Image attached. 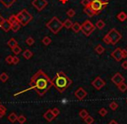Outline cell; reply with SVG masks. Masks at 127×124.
Returning a JSON list of instances; mask_svg holds the SVG:
<instances>
[{
    "label": "cell",
    "mask_w": 127,
    "mask_h": 124,
    "mask_svg": "<svg viewBox=\"0 0 127 124\" xmlns=\"http://www.w3.org/2000/svg\"><path fill=\"white\" fill-rule=\"evenodd\" d=\"M31 89H36L39 96H43L52 85V81L49 79V77L43 71H38L31 80Z\"/></svg>",
    "instance_id": "cell-1"
},
{
    "label": "cell",
    "mask_w": 127,
    "mask_h": 124,
    "mask_svg": "<svg viewBox=\"0 0 127 124\" xmlns=\"http://www.w3.org/2000/svg\"><path fill=\"white\" fill-rule=\"evenodd\" d=\"M71 84V81L63 72H58L52 81V85H54L55 88L61 93L65 90Z\"/></svg>",
    "instance_id": "cell-2"
},
{
    "label": "cell",
    "mask_w": 127,
    "mask_h": 124,
    "mask_svg": "<svg viewBox=\"0 0 127 124\" xmlns=\"http://www.w3.org/2000/svg\"><path fill=\"white\" fill-rule=\"evenodd\" d=\"M46 26H47L54 34H57L60 30H61L62 27H63L64 25H63V23H61L58 18H53L49 23H47Z\"/></svg>",
    "instance_id": "cell-3"
},
{
    "label": "cell",
    "mask_w": 127,
    "mask_h": 124,
    "mask_svg": "<svg viewBox=\"0 0 127 124\" xmlns=\"http://www.w3.org/2000/svg\"><path fill=\"white\" fill-rule=\"evenodd\" d=\"M17 19L20 23V25L22 24L23 25H25L32 19V17L30 13L27 12L26 10H23L21 12H19L17 15Z\"/></svg>",
    "instance_id": "cell-4"
},
{
    "label": "cell",
    "mask_w": 127,
    "mask_h": 124,
    "mask_svg": "<svg viewBox=\"0 0 127 124\" xmlns=\"http://www.w3.org/2000/svg\"><path fill=\"white\" fill-rule=\"evenodd\" d=\"M106 5H107V4H104V3L101 2L100 0H92L89 6H90L92 11L97 14V12L102 11Z\"/></svg>",
    "instance_id": "cell-5"
},
{
    "label": "cell",
    "mask_w": 127,
    "mask_h": 124,
    "mask_svg": "<svg viewBox=\"0 0 127 124\" xmlns=\"http://www.w3.org/2000/svg\"><path fill=\"white\" fill-rule=\"evenodd\" d=\"M95 30V27L94 25L91 23L89 20H86L83 25H81V30L83 31V33L85 34V36H90L91 33H92L93 30Z\"/></svg>",
    "instance_id": "cell-6"
},
{
    "label": "cell",
    "mask_w": 127,
    "mask_h": 124,
    "mask_svg": "<svg viewBox=\"0 0 127 124\" xmlns=\"http://www.w3.org/2000/svg\"><path fill=\"white\" fill-rule=\"evenodd\" d=\"M107 37H109L110 41H111V44H113V45H114V44H116L122 37L121 35H120V34L118 33V32L115 29H112V30H111V31L108 33Z\"/></svg>",
    "instance_id": "cell-7"
},
{
    "label": "cell",
    "mask_w": 127,
    "mask_h": 124,
    "mask_svg": "<svg viewBox=\"0 0 127 124\" xmlns=\"http://www.w3.org/2000/svg\"><path fill=\"white\" fill-rule=\"evenodd\" d=\"M32 5L35 8H37L38 11H42L47 5V2L45 0H34L32 2Z\"/></svg>",
    "instance_id": "cell-8"
},
{
    "label": "cell",
    "mask_w": 127,
    "mask_h": 124,
    "mask_svg": "<svg viewBox=\"0 0 127 124\" xmlns=\"http://www.w3.org/2000/svg\"><path fill=\"white\" fill-rule=\"evenodd\" d=\"M87 92L83 89V88H79L78 89H77L75 92V96L78 98V100H83L85 97H86Z\"/></svg>",
    "instance_id": "cell-9"
},
{
    "label": "cell",
    "mask_w": 127,
    "mask_h": 124,
    "mask_svg": "<svg viewBox=\"0 0 127 124\" xmlns=\"http://www.w3.org/2000/svg\"><path fill=\"white\" fill-rule=\"evenodd\" d=\"M92 85L97 89H100L101 88H103L105 85V82H104V81H103L100 77H97V78L92 82Z\"/></svg>",
    "instance_id": "cell-10"
},
{
    "label": "cell",
    "mask_w": 127,
    "mask_h": 124,
    "mask_svg": "<svg viewBox=\"0 0 127 124\" xmlns=\"http://www.w3.org/2000/svg\"><path fill=\"white\" fill-rule=\"evenodd\" d=\"M111 81H112V82H114L116 85H119L121 82H124V81H125V78L122 76L121 74L117 73V74H115L114 76L111 78Z\"/></svg>",
    "instance_id": "cell-11"
},
{
    "label": "cell",
    "mask_w": 127,
    "mask_h": 124,
    "mask_svg": "<svg viewBox=\"0 0 127 124\" xmlns=\"http://www.w3.org/2000/svg\"><path fill=\"white\" fill-rule=\"evenodd\" d=\"M111 56L112 57H114L116 59V61H120V60L123 58V55H122V50L118 48L116 50H114L112 53H111Z\"/></svg>",
    "instance_id": "cell-12"
},
{
    "label": "cell",
    "mask_w": 127,
    "mask_h": 124,
    "mask_svg": "<svg viewBox=\"0 0 127 124\" xmlns=\"http://www.w3.org/2000/svg\"><path fill=\"white\" fill-rule=\"evenodd\" d=\"M0 27L4 30H5V31H8V30L11 28V25L9 21H7V20H5V19H3L2 23L0 25Z\"/></svg>",
    "instance_id": "cell-13"
},
{
    "label": "cell",
    "mask_w": 127,
    "mask_h": 124,
    "mask_svg": "<svg viewBox=\"0 0 127 124\" xmlns=\"http://www.w3.org/2000/svg\"><path fill=\"white\" fill-rule=\"evenodd\" d=\"M44 117L48 121V122H51V121L55 118V115H53L51 109H49V110H47V111L45 112V114L44 115Z\"/></svg>",
    "instance_id": "cell-14"
},
{
    "label": "cell",
    "mask_w": 127,
    "mask_h": 124,
    "mask_svg": "<svg viewBox=\"0 0 127 124\" xmlns=\"http://www.w3.org/2000/svg\"><path fill=\"white\" fill-rule=\"evenodd\" d=\"M84 11H85V14H87L89 17H92L93 15L96 14V13L94 12L93 11H92V8H91L90 6H86V7H85V9H84Z\"/></svg>",
    "instance_id": "cell-15"
},
{
    "label": "cell",
    "mask_w": 127,
    "mask_h": 124,
    "mask_svg": "<svg viewBox=\"0 0 127 124\" xmlns=\"http://www.w3.org/2000/svg\"><path fill=\"white\" fill-rule=\"evenodd\" d=\"M8 119H9L10 122L13 123V122H15L16 121H18V115H17L14 112H12V113L10 114V115L8 116Z\"/></svg>",
    "instance_id": "cell-16"
},
{
    "label": "cell",
    "mask_w": 127,
    "mask_h": 124,
    "mask_svg": "<svg viewBox=\"0 0 127 124\" xmlns=\"http://www.w3.org/2000/svg\"><path fill=\"white\" fill-rule=\"evenodd\" d=\"M117 18H118L121 22H124V21H125V20H126L127 15L125 14V12H120L119 14L118 15V17H117Z\"/></svg>",
    "instance_id": "cell-17"
},
{
    "label": "cell",
    "mask_w": 127,
    "mask_h": 124,
    "mask_svg": "<svg viewBox=\"0 0 127 124\" xmlns=\"http://www.w3.org/2000/svg\"><path fill=\"white\" fill-rule=\"evenodd\" d=\"M23 56H25V58H26V59H30L32 56V52L29 50H25L23 53Z\"/></svg>",
    "instance_id": "cell-18"
},
{
    "label": "cell",
    "mask_w": 127,
    "mask_h": 124,
    "mask_svg": "<svg viewBox=\"0 0 127 124\" xmlns=\"http://www.w3.org/2000/svg\"><path fill=\"white\" fill-rule=\"evenodd\" d=\"M72 30H74L75 32H78L79 30H81V25H79L78 23H75L72 25Z\"/></svg>",
    "instance_id": "cell-19"
},
{
    "label": "cell",
    "mask_w": 127,
    "mask_h": 124,
    "mask_svg": "<svg viewBox=\"0 0 127 124\" xmlns=\"http://www.w3.org/2000/svg\"><path fill=\"white\" fill-rule=\"evenodd\" d=\"M118 89H119L120 91H122V92H125V91L127 90V85L125 82H121L119 85H118Z\"/></svg>",
    "instance_id": "cell-20"
},
{
    "label": "cell",
    "mask_w": 127,
    "mask_h": 124,
    "mask_svg": "<svg viewBox=\"0 0 127 124\" xmlns=\"http://www.w3.org/2000/svg\"><path fill=\"white\" fill-rule=\"evenodd\" d=\"M20 25H20L19 22H17V23L12 24V25H11V29H12L13 31H18L20 28Z\"/></svg>",
    "instance_id": "cell-21"
},
{
    "label": "cell",
    "mask_w": 127,
    "mask_h": 124,
    "mask_svg": "<svg viewBox=\"0 0 127 124\" xmlns=\"http://www.w3.org/2000/svg\"><path fill=\"white\" fill-rule=\"evenodd\" d=\"M63 25L65 27L66 29H70L72 27V23H71V21L70 19H66L65 21H64V23L63 24Z\"/></svg>",
    "instance_id": "cell-22"
},
{
    "label": "cell",
    "mask_w": 127,
    "mask_h": 124,
    "mask_svg": "<svg viewBox=\"0 0 127 124\" xmlns=\"http://www.w3.org/2000/svg\"><path fill=\"white\" fill-rule=\"evenodd\" d=\"M7 44L11 48V49H12V48H14L15 46H17V42L14 38H11V39H10V41L7 43Z\"/></svg>",
    "instance_id": "cell-23"
},
{
    "label": "cell",
    "mask_w": 127,
    "mask_h": 124,
    "mask_svg": "<svg viewBox=\"0 0 127 124\" xmlns=\"http://www.w3.org/2000/svg\"><path fill=\"white\" fill-rule=\"evenodd\" d=\"M88 115H89L88 112H87L85 109H82L81 111L79 112V116L81 117V118H83V119H85V117H87Z\"/></svg>",
    "instance_id": "cell-24"
},
{
    "label": "cell",
    "mask_w": 127,
    "mask_h": 124,
    "mask_svg": "<svg viewBox=\"0 0 127 124\" xmlns=\"http://www.w3.org/2000/svg\"><path fill=\"white\" fill-rule=\"evenodd\" d=\"M0 1H1V2H2L3 4L6 6V7H9V6L11 5L13 2H14L15 0H0Z\"/></svg>",
    "instance_id": "cell-25"
},
{
    "label": "cell",
    "mask_w": 127,
    "mask_h": 124,
    "mask_svg": "<svg viewBox=\"0 0 127 124\" xmlns=\"http://www.w3.org/2000/svg\"><path fill=\"white\" fill-rule=\"evenodd\" d=\"M95 50H96V52L98 53V54H102V53L104 51V47H103L102 45H100V44H98V45H97V47H96Z\"/></svg>",
    "instance_id": "cell-26"
},
{
    "label": "cell",
    "mask_w": 127,
    "mask_h": 124,
    "mask_svg": "<svg viewBox=\"0 0 127 124\" xmlns=\"http://www.w3.org/2000/svg\"><path fill=\"white\" fill-rule=\"evenodd\" d=\"M8 75L6 73H2L1 75H0V81L1 82H6V81L8 80Z\"/></svg>",
    "instance_id": "cell-27"
},
{
    "label": "cell",
    "mask_w": 127,
    "mask_h": 124,
    "mask_svg": "<svg viewBox=\"0 0 127 124\" xmlns=\"http://www.w3.org/2000/svg\"><path fill=\"white\" fill-rule=\"evenodd\" d=\"M84 120H85V122L86 124H92V122H94V119L92 118V116H90V115H88L87 117H85Z\"/></svg>",
    "instance_id": "cell-28"
},
{
    "label": "cell",
    "mask_w": 127,
    "mask_h": 124,
    "mask_svg": "<svg viewBox=\"0 0 127 124\" xmlns=\"http://www.w3.org/2000/svg\"><path fill=\"white\" fill-rule=\"evenodd\" d=\"M104 25H105V24H104V22L103 21V20H99V21H97V24H96V26L98 29H103L104 27Z\"/></svg>",
    "instance_id": "cell-29"
},
{
    "label": "cell",
    "mask_w": 127,
    "mask_h": 124,
    "mask_svg": "<svg viewBox=\"0 0 127 124\" xmlns=\"http://www.w3.org/2000/svg\"><path fill=\"white\" fill-rule=\"evenodd\" d=\"M42 42H43V44H44V45H49V44H51V39L49 37H44V38H43Z\"/></svg>",
    "instance_id": "cell-30"
},
{
    "label": "cell",
    "mask_w": 127,
    "mask_h": 124,
    "mask_svg": "<svg viewBox=\"0 0 127 124\" xmlns=\"http://www.w3.org/2000/svg\"><path fill=\"white\" fill-rule=\"evenodd\" d=\"M118 104L116 101H112V102L110 104V108L112 110H116L117 108H118Z\"/></svg>",
    "instance_id": "cell-31"
},
{
    "label": "cell",
    "mask_w": 127,
    "mask_h": 124,
    "mask_svg": "<svg viewBox=\"0 0 127 124\" xmlns=\"http://www.w3.org/2000/svg\"><path fill=\"white\" fill-rule=\"evenodd\" d=\"M18 121L20 124H23L26 122V118L24 115H20V116H18Z\"/></svg>",
    "instance_id": "cell-32"
},
{
    "label": "cell",
    "mask_w": 127,
    "mask_h": 124,
    "mask_svg": "<svg viewBox=\"0 0 127 124\" xmlns=\"http://www.w3.org/2000/svg\"><path fill=\"white\" fill-rule=\"evenodd\" d=\"M8 21L11 23V25H12V24H15V23H17V22H18V19H17V16H11V18H9V20H8Z\"/></svg>",
    "instance_id": "cell-33"
},
{
    "label": "cell",
    "mask_w": 127,
    "mask_h": 124,
    "mask_svg": "<svg viewBox=\"0 0 127 124\" xmlns=\"http://www.w3.org/2000/svg\"><path fill=\"white\" fill-rule=\"evenodd\" d=\"M12 51L15 53V55H18L20 53V51H21V49H20V47H18V45L15 46L14 48H12Z\"/></svg>",
    "instance_id": "cell-34"
},
{
    "label": "cell",
    "mask_w": 127,
    "mask_h": 124,
    "mask_svg": "<svg viewBox=\"0 0 127 124\" xmlns=\"http://www.w3.org/2000/svg\"><path fill=\"white\" fill-rule=\"evenodd\" d=\"M5 114V108L2 106V105H0V118L3 117Z\"/></svg>",
    "instance_id": "cell-35"
},
{
    "label": "cell",
    "mask_w": 127,
    "mask_h": 124,
    "mask_svg": "<svg viewBox=\"0 0 127 124\" xmlns=\"http://www.w3.org/2000/svg\"><path fill=\"white\" fill-rule=\"evenodd\" d=\"M5 61H6V63H9V64H11V63H13V56H8L7 57H6Z\"/></svg>",
    "instance_id": "cell-36"
},
{
    "label": "cell",
    "mask_w": 127,
    "mask_h": 124,
    "mask_svg": "<svg viewBox=\"0 0 127 124\" xmlns=\"http://www.w3.org/2000/svg\"><path fill=\"white\" fill-rule=\"evenodd\" d=\"M98 112H99V115H102V116H104V115H105L106 114H107V110H106L104 108H102L100 110H99Z\"/></svg>",
    "instance_id": "cell-37"
},
{
    "label": "cell",
    "mask_w": 127,
    "mask_h": 124,
    "mask_svg": "<svg viewBox=\"0 0 127 124\" xmlns=\"http://www.w3.org/2000/svg\"><path fill=\"white\" fill-rule=\"evenodd\" d=\"M26 44L28 45H32L34 44V39L32 38V37H29V38L26 39Z\"/></svg>",
    "instance_id": "cell-38"
},
{
    "label": "cell",
    "mask_w": 127,
    "mask_h": 124,
    "mask_svg": "<svg viewBox=\"0 0 127 124\" xmlns=\"http://www.w3.org/2000/svg\"><path fill=\"white\" fill-rule=\"evenodd\" d=\"M67 15H68L69 17H71V18L74 17V16H75V11H74V10H72V9L69 10V11H67Z\"/></svg>",
    "instance_id": "cell-39"
},
{
    "label": "cell",
    "mask_w": 127,
    "mask_h": 124,
    "mask_svg": "<svg viewBox=\"0 0 127 124\" xmlns=\"http://www.w3.org/2000/svg\"><path fill=\"white\" fill-rule=\"evenodd\" d=\"M91 4V0H82V4L85 5V7L86 6H89Z\"/></svg>",
    "instance_id": "cell-40"
},
{
    "label": "cell",
    "mask_w": 127,
    "mask_h": 124,
    "mask_svg": "<svg viewBox=\"0 0 127 124\" xmlns=\"http://www.w3.org/2000/svg\"><path fill=\"white\" fill-rule=\"evenodd\" d=\"M51 111H52L53 115H54L55 116L58 115H59V113H60L59 109H58V108H53V109H51Z\"/></svg>",
    "instance_id": "cell-41"
},
{
    "label": "cell",
    "mask_w": 127,
    "mask_h": 124,
    "mask_svg": "<svg viewBox=\"0 0 127 124\" xmlns=\"http://www.w3.org/2000/svg\"><path fill=\"white\" fill-rule=\"evenodd\" d=\"M104 42L105 43V44H111V41H110L109 37H108L107 36L104 37Z\"/></svg>",
    "instance_id": "cell-42"
},
{
    "label": "cell",
    "mask_w": 127,
    "mask_h": 124,
    "mask_svg": "<svg viewBox=\"0 0 127 124\" xmlns=\"http://www.w3.org/2000/svg\"><path fill=\"white\" fill-rule=\"evenodd\" d=\"M18 62H19V59H18V56H13V63L14 64H17V63H18Z\"/></svg>",
    "instance_id": "cell-43"
},
{
    "label": "cell",
    "mask_w": 127,
    "mask_h": 124,
    "mask_svg": "<svg viewBox=\"0 0 127 124\" xmlns=\"http://www.w3.org/2000/svg\"><path fill=\"white\" fill-rule=\"evenodd\" d=\"M122 55H123V58L127 57V51L126 50H122Z\"/></svg>",
    "instance_id": "cell-44"
},
{
    "label": "cell",
    "mask_w": 127,
    "mask_h": 124,
    "mask_svg": "<svg viewBox=\"0 0 127 124\" xmlns=\"http://www.w3.org/2000/svg\"><path fill=\"white\" fill-rule=\"evenodd\" d=\"M122 68L125 69V70H127V61L124 62V63H122Z\"/></svg>",
    "instance_id": "cell-45"
},
{
    "label": "cell",
    "mask_w": 127,
    "mask_h": 124,
    "mask_svg": "<svg viewBox=\"0 0 127 124\" xmlns=\"http://www.w3.org/2000/svg\"><path fill=\"white\" fill-rule=\"evenodd\" d=\"M109 124H118V122H116V121L112 120V121H111V122H110Z\"/></svg>",
    "instance_id": "cell-46"
},
{
    "label": "cell",
    "mask_w": 127,
    "mask_h": 124,
    "mask_svg": "<svg viewBox=\"0 0 127 124\" xmlns=\"http://www.w3.org/2000/svg\"><path fill=\"white\" fill-rule=\"evenodd\" d=\"M100 1L102 3H104V4H108V1H109V0H100Z\"/></svg>",
    "instance_id": "cell-47"
},
{
    "label": "cell",
    "mask_w": 127,
    "mask_h": 124,
    "mask_svg": "<svg viewBox=\"0 0 127 124\" xmlns=\"http://www.w3.org/2000/svg\"><path fill=\"white\" fill-rule=\"evenodd\" d=\"M62 102H63V103H66V100L65 99L62 100Z\"/></svg>",
    "instance_id": "cell-48"
},
{
    "label": "cell",
    "mask_w": 127,
    "mask_h": 124,
    "mask_svg": "<svg viewBox=\"0 0 127 124\" xmlns=\"http://www.w3.org/2000/svg\"><path fill=\"white\" fill-rule=\"evenodd\" d=\"M2 21H3V18H1V16H0V25H1V23H2Z\"/></svg>",
    "instance_id": "cell-49"
},
{
    "label": "cell",
    "mask_w": 127,
    "mask_h": 124,
    "mask_svg": "<svg viewBox=\"0 0 127 124\" xmlns=\"http://www.w3.org/2000/svg\"><path fill=\"white\" fill-rule=\"evenodd\" d=\"M126 102H127V100H126Z\"/></svg>",
    "instance_id": "cell-50"
}]
</instances>
